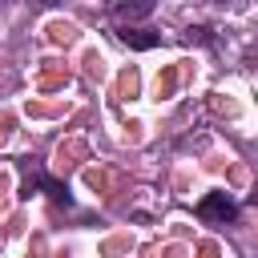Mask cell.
<instances>
[{
    "mask_svg": "<svg viewBox=\"0 0 258 258\" xmlns=\"http://www.w3.org/2000/svg\"><path fill=\"white\" fill-rule=\"evenodd\" d=\"M189 40H202V44H206V40H210V28H189Z\"/></svg>",
    "mask_w": 258,
    "mask_h": 258,
    "instance_id": "5",
    "label": "cell"
},
{
    "mask_svg": "<svg viewBox=\"0 0 258 258\" xmlns=\"http://www.w3.org/2000/svg\"><path fill=\"white\" fill-rule=\"evenodd\" d=\"M117 36H121V44H129L133 52H149V48L161 44V32H153V28H133V24H125Z\"/></svg>",
    "mask_w": 258,
    "mask_h": 258,
    "instance_id": "3",
    "label": "cell"
},
{
    "mask_svg": "<svg viewBox=\"0 0 258 258\" xmlns=\"http://www.w3.org/2000/svg\"><path fill=\"white\" fill-rule=\"evenodd\" d=\"M149 12H153V0H129V4H117V8H113L117 20H141V16H149Z\"/></svg>",
    "mask_w": 258,
    "mask_h": 258,
    "instance_id": "4",
    "label": "cell"
},
{
    "mask_svg": "<svg viewBox=\"0 0 258 258\" xmlns=\"http://www.w3.org/2000/svg\"><path fill=\"white\" fill-rule=\"evenodd\" d=\"M20 169H24V165H20ZM32 189H44V194H48L56 206H64V210L73 206V194H69V185H64V181H56V177H48L44 169H32V173L24 169V185H20V194H24V198H32Z\"/></svg>",
    "mask_w": 258,
    "mask_h": 258,
    "instance_id": "2",
    "label": "cell"
},
{
    "mask_svg": "<svg viewBox=\"0 0 258 258\" xmlns=\"http://www.w3.org/2000/svg\"><path fill=\"white\" fill-rule=\"evenodd\" d=\"M198 218L202 222H214V226H226L238 218V202L226 194V189H210L202 202H198Z\"/></svg>",
    "mask_w": 258,
    "mask_h": 258,
    "instance_id": "1",
    "label": "cell"
}]
</instances>
